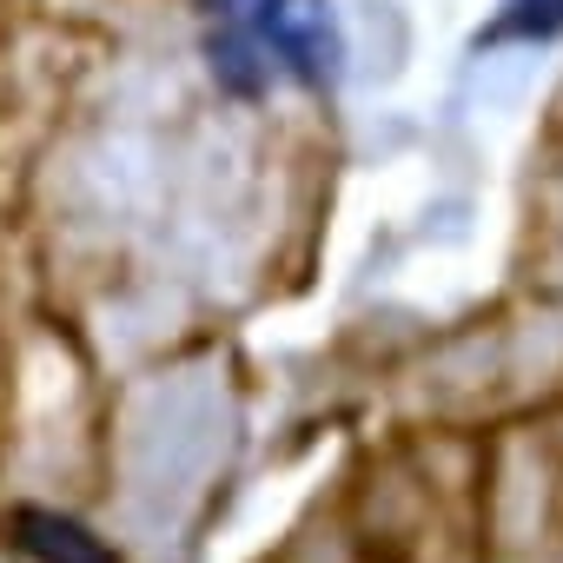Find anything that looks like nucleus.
<instances>
[{
    "label": "nucleus",
    "instance_id": "obj_1",
    "mask_svg": "<svg viewBox=\"0 0 563 563\" xmlns=\"http://www.w3.org/2000/svg\"><path fill=\"white\" fill-rule=\"evenodd\" d=\"M8 530H14V543H21L34 563H120L93 530H80V523L60 517V510H34V504H21V510L8 517Z\"/></svg>",
    "mask_w": 563,
    "mask_h": 563
}]
</instances>
